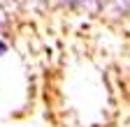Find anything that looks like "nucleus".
I'll list each match as a JSON object with an SVG mask.
<instances>
[{"mask_svg":"<svg viewBox=\"0 0 130 127\" xmlns=\"http://www.w3.org/2000/svg\"><path fill=\"white\" fill-rule=\"evenodd\" d=\"M5 51H7V44H5V42H3V39H0V56H3V53H5Z\"/></svg>","mask_w":130,"mask_h":127,"instance_id":"obj_1","label":"nucleus"}]
</instances>
